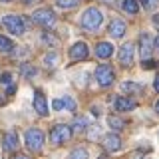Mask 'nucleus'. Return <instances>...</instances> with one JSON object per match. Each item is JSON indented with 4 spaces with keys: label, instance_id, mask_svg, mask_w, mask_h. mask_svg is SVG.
<instances>
[{
    "label": "nucleus",
    "instance_id": "f257e3e1",
    "mask_svg": "<svg viewBox=\"0 0 159 159\" xmlns=\"http://www.w3.org/2000/svg\"><path fill=\"white\" fill-rule=\"evenodd\" d=\"M102 22H103V16L98 8H88L82 16V26L86 30H92V32L102 26Z\"/></svg>",
    "mask_w": 159,
    "mask_h": 159
},
{
    "label": "nucleus",
    "instance_id": "f03ea898",
    "mask_svg": "<svg viewBox=\"0 0 159 159\" xmlns=\"http://www.w3.org/2000/svg\"><path fill=\"white\" fill-rule=\"evenodd\" d=\"M70 137H72V127L64 125V123L54 125L52 131H50V141H52L54 145H62V143L70 141Z\"/></svg>",
    "mask_w": 159,
    "mask_h": 159
},
{
    "label": "nucleus",
    "instance_id": "7ed1b4c3",
    "mask_svg": "<svg viewBox=\"0 0 159 159\" xmlns=\"http://www.w3.org/2000/svg\"><path fill=\"white\" fill-rule=\"evenodd\" d=\"M96 80L98 84L102 88H107L113 84V80H116V74H113V68L109 66V64H99L98 70H96Z\"/></svg>",
    "mask_w": 159,
    "mask_h": 159
},
{
    "label": "nucleus",
    "instance_id": "20e7f679",
    "mask_svg": "<svg viewBox=\"0 0 159 159\" xmlns=\"http://www.w3.org/2000/svg\"><path fill=\"white\" fill-rule=\"evenodd\" d=\"M2 24L14 34V36H22L24 30H26V26H24V20L20 18V16H16V14H6V16L2 18Z\"/></svg>",
    "mask_w": 159,
    "mask_h": 159
},
{
    "label": "nucleus",
    "instance_id": "39448f33",
    "mask_svg": "<svg viewBox=\"0 0 159 159\" xmlns=\"http://www.w3.org/2000/svg\"><path fill=\"white\" fill-rule=\"evenodd\" d=\"M32 18H34L36 24H40V26H44V28H50V26L56 24V14H54V10H50V8L36 10V12L32 14Z\"/></svg>",
    "mask_w": 159,
    "mask_h": 159
},
{
    "label": "nucleus",
    "instance_id": "423d86ee",
    "mask_svg": "<svg viewBox=\"0 0 159 159\" xmlns=\"http://www.w3.org/2000/svg\"><path fill=\"white\" fill-rule=\"evenodd\" d=\"M24 139H26V145L28 149H32V151H40L44 145V133L40 131L38 127H32L26 131V135H24Z\"/></svg>",
    "mask_w": 159,
    "mask_h": 159
},
{
    "label": "nucleus",
    "instance_id": "0eeeda50",
    "mask_svg": "<svg viewBox=\"0 0 159 159\" xmlns=\"http://www.w3.org/2000/svg\"><path fill=\"white\" fill-rule=\"evenodd\" d=\"M153 48H155V44H153V38L149 36L147 32H143L141 36H139V56L147 60L149 56H151Z\"/></svg>",
    "mask_w": 159,
    "mask_h": 159
},
{
    "label": "nucleus",
    "instance_id": "6e6552de",
    "mask_svg": "<svg viewBox=\"0 0 159 159\" xmlns=\"http://www.w3.org/2000/svg\"><path fill=\"white\" fill-rule=\"evenodd\" d=\"M133 56H135V48H133V44H123V46L119 48V62H121V66L129 68L133 64Z\"/></svg>",
    "mask_w": 159,
    "mask_h": 159
},
{
    "label": "nucleus",
    "instance_id": "1a4fd4ad",
    "mask_svg": "<svg viewBox=\"0 0 159 159\" xmlns=\"http://www.w3.org/2000/svg\"><path fill=\"white\" fill-rule=\"evenodd\" d=\"M70 58L74 62H80V60L88 58V44L86 42H76L72 48H70Z\"/></svg>",
    "mask_w": 159,
    "mask_h": 159
},
{
    "label": "nucleus",
    "instance_id": "9d476101",
    "mask_svg": "<svg viewBox=\"0 0 159 159\" xmlns=\"http://www.w3.org/2000/svg\"><path fill=\"white\" fill-rule=\"evenodd\" d=\"M52 107L56 109V111H62V109H70V111H76V102H74L70 96H64V98H56L52 102Z\"/></svg>",
    "mask_w": 159,
    "mask_h": 159
},
{
    "label": "nucleus",
    "instance_id": "9b49d317",
    "mask_svg": "<svg viewBox=\"0 0 159 159\" xmlns=\"http://www.w3.org/2000/svg\"><path fill=\"white\" fill-rule=\"evenodd\" d=\"M135 107H137V102L131 99V98H127V96H121V98L116 99V109L117 111H131V109H135Z\"/></svg>",
    "mask_w": 159,
    "mask_h": 159
},
{
    "label": "nucleus",
    "instance_id": "f8f14e48",
    "mask_svg": "<svg viewBox=\"0 0 159 159\" xmlns=\"http://www.w3.org/2000/svg\"><path fill=\"white\" fill-rule=\"evenodd\" d=\"M125 30H127V26H125L123 20H111V22H109L107 32L111 34V38H121L123 34H125Z\"/></svg>",
    "mask_w": 159,
    "mask_h": 159
},
{
    "label": "nucleus",
    "instance_id": "ddd939ff",
    "mask_svg": "<svg viewBox=\"0 0 159 159\" xmlns=\"http://www.w3.org/2000/svg\"><path fill=\"white\" fill-rule=\"evenodd\" d=\"M34 109H36L40 116H48V102H46V96L40 89L36 92V96H34Z\"/></svg>",
    "mask_w": 159,
    "mask_h": 159
},
{
    "label": "nucleus",
    "instance_id": "4468645a",
    "mask_svg": "<svg viewBox=\"0 0 159 159\" xmlns=\"http://www.w3.org/2000/svg\"><path fill=\"white\" fill-rule=\"evenodd\" d=\"M103 147H106L107 151H119V149H121V137H119L117 133H109V135H106V139H103Z\"/></svg>",
    "mask_w": 159,
    "mask_h": 159
},
{
    "label": "nucleus",
    "instance_id": "2eb2a0df",
    "mask_svg": "<svg viewBox=\"0 0 159 159\" xmlns=\"http://www.w3.org/2000/svg\"><path fill=\"white\" fill-rule=\"evenodd\" d=\"M113 54V46L109 42H98L96 46V56L98 58H109Z\"/></svg>",
    "mask_w": 159,
    "mask_h": 159
},
{
    "label": "nucleus",
    "instance_id": "dca6fc26",
    "mask_svg": "<svg viewBox=\"0 0 159 159\" xmlns=\"http://www.w3.org/2000/svg\"><path fill=\"white\" fill-rule=\"evenodd\" d=\"M18 147V137H16V131H8L4 135V149L6 151H14Z\"/></svg>",
    "mask_w": 159,
    "mask_h": 159
},
{
    "label": "nucleus",
    "instance_id": "f3484780",
    "mask_svg": "<svg viewBox=\"0 0 159 159\" xmlns=\"http://www.w3.org/2000/svg\"><path fill=\"white\" fill-rule=\"evenodd\" d=\"M121 92H123V93H139V92H141V84L123 82V84H121Z\"/></svg>",
    "mask_w": 159,
    "mask_h": 159
},
{
    "label": "nucleus",
    "instance_id": "a211bd4d",
    "mask_svg": "<svg viewBox=\"0 0 159 159\" xmlns=\"http://www.w3.org/2000/svg\"><path fill=\"white\" fill-rule=\"evenodd\" d=\"M123 10H125L127 14H137L139 12L137 0H123Z\"/></svg>",
    "mask_w": 159,
    "mask_h": 159
},
{
    "label": "nucleus",
    "instance_id": "6ab92c4d",
    "mask_svg": "<svg viewBox=\"0 0 159 159\" xmlns=\"http://www.w3.org/2000/svg\"><path fill=\"white\" fill-rule=\"evenodd\" d=\"M12 50H14L12 40H8L6 36H2V34H0V52H12Z\"/></svg>",
    "mask_w": 159,
    "mask_h": 159
},
{
    "label": "nucleus",
    "instance_id": "aec40b11",
    "mask_svg": "<svg viewBox=\"0 0 159 159\" xmlns=\"http://www.w3.org/2000/svg\"><path fill=\"white\" fill-rule=\"evenodd\" d=\"M107 123H109L113 129H123V125H125V123H123V119H119V117H116V116H109V117H107Z\"/></svg>",
    "mask_w": 159,
    "mask_h": 159
},
{
    "label": "nucleus",
    "instance_id": "412c9836",
    "mask_svg": "<svg viewBox=\"0 0 159 159\" xmlns=\"http://www.w3.org/2000/svg\"><path fill=\"white\" fill-rule=\"evenodd\" d=\"M88 151L84 147H78V149H74L72 151V155H70V159H88Z\"/></svg>",
    "mask_w": 159,
    "mask_h": 159
},
{
    "label": "nucleus",
    "instance_id": "4be33fe9",
    "mask_svg": "<svg viewBox=\"0 0 159 159\" xmlns=\"http://www.w3.org/2000/svg\"><path fill=\"white\" fill-rule=\"evenodd\" d=\"M60 8H74L78 6V0H56Z\"/></svg>",
    "mask_w": 159,
    "mask_h": 159
},
{
    "label": "nucleus",
    "instance_id": "5701e85b",
    "mask_svg": "<svg viewBox=\"0 0 159 159\" xmlns=\"http://www.w3.org/2000/svg\"><path fill=\"white\" fill-rule=\"evenodd\" d=\"M74 129H76V131H84V129H86V119L78 117L76 121H74Z\"/></svg>",
    "mask_w": 159,
    "mask_h": 159
},
{
    "label": "nucleus",
    "instance_id": "b1692460",
    "mask_svg": "<svg viewBox=\"0 0 159 159\" xmlns=\"http://www.w3.org/2000/svg\"><path fill=\"white\" fill-rule=\"evenodd\" d=\"M42 40H44V42H48L50 46H56V42H58V40L54 38V36H52L50 32H44V34H42Z\"/></svg>",
    "mask_w": 159,
    "mask_h": 159
},
{
    "label": "nucleus",
    "instance_id": "393cba45",
    "mask_svg": "<svg viewBox=\"0 0 159 159\" xmlns=\"http://www.w3.org/2000/svg\"><path fill=\"white\" fill-rule=\"evenodd\" d=\"M157 2H159V0H141L143 8H147V10H153V8L157 6Z\"/></svg>",
    "mask_w": 159,
    "mask_h": 159
},
{
    "label": "nucleus",
    "instance_id": "a878e982",
    "mask_svg": "<svg viewBox=\"0 0 159 159\" xmlns=\"http://www.w3.org/2000/svg\"><path fill=\"white\" fill-rule=\"evenodd\" d=\"M36 74V70L32 66H26V64H22V76H34Z\"/></svg>",
    "mask_w": 159,
    "mask_h": 159
},
{
    "label": "nucleus",
    "instance_id": "bb28decb",
    "mask_svg": "<svg viewBox=\"0 0 159 159\" xmlns=\"http://www.w3.org/2000/svg\"><path fill=\"white\" fill-rule=\"evenodd\" d=\"M0 84H6V86H8V84H12V74L4 72L2 76H0Z\"/></svg>",
    "mask_w": 159,
    "mask_h": 159
},
{
    "label": "nucleus",
    "instance_id": "cd10ccee",
    "mask_svg": "<svg viewBox=\"0 0 159 159\" xmlns=\"http://www.w3.org/2000/svg\"><path fill=\"white\" fill-rule=\"evenodd\" d=\"M153 89L159 93V74H155V80H153Z\"/></svg>",
    "mask_w": 159,
    "mask_h": 159
},
{
    "label": "nucleus",
    "instance_id": "c85d7f7f",
    "mask_svg": "<svg viewBox=\"0 0 159 159\" xmlns=\"http://www.w3.org/2000/svg\"><path fill=\"white\" fill-rule=\"evenodd\" d=\"M12 159H30L28 155H24V153H16V155H14Z\"/></svg>",
    "mask_w": 159,
    "mask_h": 159
},
{
    "label": "nucleus",
    "instance_id": "c756f323",
    "mask_svg": "<svg viewBox=\"0 0 159 159\" xmlns=\"http://www.w3.org/2000/svg\"><path fill=\"white\" fill-rule=\"evenodd\" d=\"M46 62H48V66H54L52 62H56V56H48V58H46Z\"/></svg>",
    "mask_w": 159,
    "mask_h": 159
},
{
    "label": "nucleus",
    "instance_id": "7c9ffc66",
    "mask_svg": "<svg viewBox=\"0 0 159 159\" xmlns=\"http://www.w3.org/2000/svg\"><path fill=\"white\" fill-rule=\"evenodd\" d=\"M153 44H155V50H157V52H159V34H157V36H155V40H153Z\"/></svg>",
    "mask_w": 159,
    "mask_h": 159
},
{
    "label": "nucleus",
    "instance_id": "2f4dec72",
    "mask_svg": "<svg viewBox=\"0 0 159 159\" xmlns=\"http://www.w3.org/2000/svg\"><path fill=\"white\" fill-rule=\"evenodd\" d=\"M153 66H155V62H151V60H147V62H145V68H153Z\"/></svg>",
    "mask_w": 159,
    "mask_h": 159
},
{
    "label": "nucleus",
    "instance_id": "473e14b6",
    "mask_svg": "<svg viewBox=\"0 0 159 159\" xmlns=\"http://www.w3.org/2000/svg\"><path fill=\"white\" fill-rule=\"evenodd\" d=\"M6 103V99H4V93H0V106H4Z\"/></svg>",
    "mask_w": 159,
    "mask_h": 159
},
{
    "label": "nucleus",
    "instance_id": "72a5a7b5",
    "mask_svg": "<svg viewBox=\"0 0 159 159\" xmlns=\"http://www.w3.org/2000/svg\"><path fill=\"white\" fill-rule=\"evenodd\" d=\"M22 2H24V4H32L34 0H22Z\"/></svg>",
    "mask_w": 159,
    "mask_h": 159
},
{
    "label": "nucleus",
    "instance_id": "f704fd0d",
    "mask_svg": "<svg viewBox=\"0 0 159 159\" xmlns=\"http://www.w3.org/2000/svg\"><path fill=\"white\" fill-rule=\"evenodd\" d=\"M155 111H157V113H159V102H157V103H155Z\"/></svg>",
    "mask_w": 159,
    "mask_h": 159
},
{
    "label": "nucleus",
    "instance_id": "c9c22d12",
    "mask_svg": "<svg viewBox=\"0 0 159 159\" xmlns=\"http://www.w3.org/2000/svg\"><path fill=\"white\" fill-rule=\"evenodd\" d=\"M153 20H155V22H159V14H157V16H155V18H153Z\"/></svg>",
    "mask_w": 159,
    "mask_h": 159
},
{
    "label": "nucleus",
    "instance_id": "e433bc0d",
    "mask_svg": "<svg viewBox=\"0 0 159 159\" xmlns=\"http://www.w3.org/2000/svg\"><path fill=\"white\" fill-rule=\"evenodd\" d=\"M0 2H10V0H0Z\"/></svg>",
    "mask_w": 159,
    "mask_h": 159
},
{
    "label": "nucleus",
    "instance_id": "4c0bfd02",
    "mask_svg": "<svg viewBox=\"0 0 159 159\" xmlns=\"http://www.w3.org/2000/svg\"><path fill=\"white\" fill-rule=\"evenodd\" d=\"M99 159H107V157H99Z\"/></svg>",
    "mask_w": 159,
    "mask_h": 159
}]
</instances>
